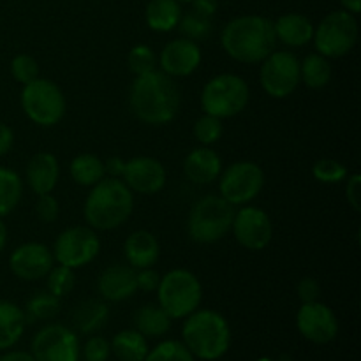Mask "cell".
Listing matches in <instances>:
<instances>
[{
	"label": "cell",
	"mask_w": 361,
	"mask_h": 361,
	"mask_svg": "<svg viewBox=\"0 0 361 361\" xmlns=\"http://www.w3.org/2000/svg\"><path fill=\"white\" fill-rule=\"evenodd\" d=\"M334 76L330 59L323 56L321 53H310L300 62V81L314 90H321L326 87Z\"/></svg>",
	"instance_id": "f1b7e54d"
},
{
	"label": "cell",
	"mask_w": 361,
	"mask_h": 361,
	"mask_svg": "<svg viewBox=\"0 0 361 361\" xmlns=\"http://www.w3.org/2000/svg\"><path fill=\"white\" fill-rule=\"evenodd\" d=\"M182 342L196 360H221L231 345V328L217 310L197 309L183 321Z\"/></svg>",
	"instance_id": "277c9868"
},
{
	"label": "cell",
	"mask_w": 361,
	"mask_h": 361,
	"mask_svg": "<svg viewBox=\"0 0 361 361\" xmlns=\"http://www.w3.org/2000/svg\"><path fill=\"white\" fill-rule=\"evenodd\" d=\"M222 133H224L222 120L217 118V116L207 115V113L203 116H200L196 120V123H194V137L203 147H212V145L217 143L222 137Z\"/></svg>",
	"instance_id": "8d00e7d4"
},
{
	"label": "cell",
	"mask_w": 361,
	"mask_h": 361,
	"mask_svg": "<svg viewBox=\"0 0 361 361\" xmlns=\"http://www.w3.org/2000/svg\"><path fill=\"white\" fill-rule=\"evenodd\" d=\"M190 4H192V11L208 18H214L219 9V0H192Z\"/></svg>",
	"instance_id": "7dc6e473"
},
{
	"label": "cell",
	"mask_w": 361,
	"mask_h": 361,
	"mask_svg": "<svg viewBox=\"0 0 361 361\" xmlns=\"http://www.w3.org/2000/svg\"><path fill=\"white\" fill-rule=\"evenodd\" d=\"M21 109L39 127H53L66 116V95L51 80L35 78L23 85L20 94Z\"/></svg>",
	"instance_id": "ba28073f"
},
{
	"label": "cell",
	"mask_w": 361,
	"mask_h": 361,
	"mask_svg": "<svg viewBox=\"0 0 361 361\" xmlns=\"http://www.w3.org/2000/svg\"><path fill=\"white\" fill-rule=\"evenodd\" d=\"M231 231L236 242L247 250H263L270 245L274 238V224L271 219L263 208L243 204L238 212H235Z\"/></svg>",
	"instance_id": "5bb4252c"
},
{
	"label": "cell",
	"mask_w": 361,
	"mask_h": 361,
	"mask_svg": "<svg viewBox=\"0 0 361 361\" xmlns=\"http://www.w3.org/2000/svg\"><path fill=\"white\" fill-rule=\"evenodd\" d=\"M127 63L134 76H143V74L157 69V55L150 46L136 44L134 48H130Z\"/></svg>",
	"instance_id": "d590c367"
},
{
	"label": "cell",
	"mask_w": 361,
	"mask_h": 361,
	"mask_svg": "<svg viewBox=\"0 0 361 361\" xmlns=\"http://www.w3.org/2000/svg\"><path fill=\"white\" fill-rule=\"evenodd\" d=\"M34 208L37 219L41 222H44V224H51V222H55L60 215V204L51 192L41 194V196L37 197V201H35Z\"/></svg>",
	"instance_id": "ab89813d"
},
{
	"label": "cell",
	"mask_w": 361,
	"mask_h": 361,
	"mask_svg": "<svg viewBox=\"0 0 361 361\" xmlns=\"http://www.w3.org/2000/svg\"><path fill=\"white\" fill-rule=\"evenodd\" d=\"M123 169H126V161L118 155H113L104 161V173L109 178H122Z\"/></svg>",
	"instance_id": "f6af8a7d"
},
{
	"label": "cell",
	"mask_w": 361,
	"mask_h": 361,
	"mask_svg": "<svg viewBox=\"0 0 361 361\" xmlns=\"http://www.w3.org/2000/svg\"><path fill=\"white\" fill-rule=\"evenodd\" d=\"M296 328L300 335L312 344H330L338 335V319L334 310L319 300L302 303L296 314Z\"/></svg>",
	"instance_id": "9a60e30c"
},
{
	"label": "cell",
	"mask_w": 361,
	"mask_h": 361,
	"mask_svg": "<svg viewBox=\"0 0 361 361\" xmlns=\"http://www.w3.org/2000/svg\"><path fill=\"white\" fill-rule=\"evenodd\" d=\"M341 4L351 14H358L361 11V0H341Z\"/></svg>",
	"instance_id": "681fc988"
},
{
	"label": "cell",
	"mask_w": 361,
	"mask_h": 361,
	"mask_svg": "<svg viewBox=\"0 0 361 361\" xmlns=\"http://www.w3.org/2000/svg\"><path fill=\"white\" fill-rule=\"evenodd\" d=\"M23 197V180L14 169L0 166V219L13 214Z\"/></svg>",
	"instance_id": "4dcf8cb0"
},
{
	"label": "cell",
	"mask_w": 361,
	"mask_h": 361,
	"mask_svg": "<svg viewBox=\"0 0 361 361\" xmlns=\"http://www.w3.org/2000/svg\"><path fill=\"white\" fill-rule=\"evenodd\" d=\"M0 361H35L32 353L25 351H7L0 356Z\"/></svg>",
	"instance_id": "c3c4849f"
},
{
	"label": "cell",
	"mask_w": 361,
	"mask_h": 361,
	"mask_svg": "<svg viewBox=\"0 0 361 361\" xmlns=\"http://www.w3.org/2000/svg\"><path fill=\"white\" fill-rule=\"evenodd\" d=\"M25 178H27L28 187L37 196L53 192L60 178L59 159L49 152H37L28 161L27 169H25Z\"/></svg>",
	"instance_id": "44dd1931"
},
{
	"label": "cell",
	"mask_w": 361,
	"mask_h": 361,
	"mask_svg": "<svg viewBox=\"0 0 361 361\" xmlns=\"http://www.w3.org/2000/svg\"><path fill=\"white\" fill-rule=\"evenodd\" d=\"M46 291L55 295L56 298H63V296L71 295L76 286V275H74L73 268L62 267V264H55L46 275Z\"/></svg>",
	"instance_id": "836d02e7"
},
{
	"label": "cell",
	"mask_w": 361,
	"mask_h": 361,
	"mask_svg": "<svg viewBox=\"0 0 361 361\" xmlns=\"http://www.w3.org/2000/svg\"><path fill=\"white\" fill-rule=\"evenodd\" d=\"M173 319L154 303L141 305L134 312V330L140 331L147 338H161L171 330Z\"/></svg>",
	"instance_id": "484cf974"
},
{
	"label": "cell",
	"mask_w": 361,
	"mask_h": 361,
	"mask_svg": "<svg viewBox=\"0 0 361 361\" xmlns=\"http://www.w3.org/2000/svg\"><path fill=\"white\" fill-rule=\"evenodd\" d=\"M123 254H126L129 267H133L134 270L152 268L161 256V245H159V240L155 238L154 233L140 229V231L130 233L126 238Z\"/></svg>",
	"instance_id": "7402d4cb"
},
{
	"label": "cell",
	"mask_w": 361,
	"mask_h": 361,
	"mask_svg": "<svg viewBox=\"0 0 361 361\" xmlns=\"http://www.w3.org/2000/svg\"><path fill=\"white\" fill-rule=\"evenodd\" d=\"M143 361H196L189 349L178 341H164L150 349Z\"/></svg>",
	"instance_id": "e575fe53"
},
{
	"label": "cell",
	"mask_w": 361,
	"mask_h": 361,
	"mask_svg": "<svg viewBox=\"0 0 361 361\" xmlns=\"http://www.w3.org/2000/svg\"><path fill=\"white\" fill-rule=\"evenodd\" d=\"M97 291L104 302H123L137 291L136 270L129 264L108 267L97 279Z\"/></svg>",
	"instance_id": "d6986e66"
},
{
	"label": "cell",
	"mask_w": 361,
	"mask_h": 361,
	"mask_svg": "<svg viewBox=\"0 0 361 361\" xmlns=\"http://www.w3.org/2000/svg\"><path fill=\"white\" fill-rule=\"evenodd\" d=\"M259 83L274 99H286L300 85V60L291 51H271L261 62Z\"/></svg>",
	"instance_id": "7c38bea8"
},
{
	"label": "cell",
	"mask_w": 361,
	"mask_h": 361,
	"mask_svg": "<svg viewBox=\"0 0 361 361\" xmlns=\"http://www.w3.org/2000/svg\"><path fill=\"white\" fill-rule=\"evenodd\" d=\"M11 74L20 85H27L39 78V63L37 60L27 53H20L11 60Z\"/></svg>",
	"instance_id": "f35d334b"
},
{
	"label": "cell",
	"mask_w": 361,
	"mask_h": 361,
	"mask_svg": "<svg viewBox=\"0 0 361 361\" xmlns=\"http://www.w3.org/2000/svg\"><path fill=\"white\" fill-rule=\"evenodd\" d=\"M235 207L222 196H204L194 203L187 219V233L192 242L208 245L224 238L231 231Z\"/></svg>",
	"instance_id": "5b68a950"
},
{
	"label": "cell",
	"mask_w": 361,
	"mask_h": 361,
	"mask_svg": "<svg viewBox=\"0 0 361 361\" xmlns=\"http://www.w3.org/2000/svg\"><path fill=\"white\" fill-rule=\"evenodd\" d=\"M159 282H161V275L154 270V267L136 270V286L140 291H145V293L157 291Z\"/></svg>",
	"instance_id": "7bdbcfd3"
},
{
	"label": "cell",
	"mask_w": 361,
	"mask_h": 361,
	"mask_svg": "<svg viewBox=\"0 0 361 361\" xmlns=\"http://www.w3.org/2000/svg\"><path fill=\"white\" fill-rule=\"evenodd\" d=\"M312 175L321 183H341L348 178V168L335 159H319L314 162Z\"/></svg>",
	"instance_id": "74e56055"
},
{
	"label": "cell",
	"mask_w": 361,
	"mask_h": 361,
	"mask_svg": "<svg viewBox=\"0 0 361 361\" xmlns=\"http://www.w3.org/2000/svg\"><path fill=\"white\" fill-rule=\"evenodd\" d=\"M14 145V133L7 123L0 122V157L7 155Z\"/></svg>",
	"instance_id": "bcb514c9"
},
{
	"label": "cell",
	"mask_w": 361,
	"mask_h": 361,
	"mask_svg": "<svg viewBox=\"0 0 361 361\" xmlns=\"http://www.w3.org/2000/svg\"><path fill=\"white\" fill-rule=\"evenodd\" d=\"M221 44L236 62L261 63L277 46L274 21L259 14L233 18L222 28Z\"/></svg>",
	"instance_id": "7a4b0ae2"
},
{
	"label": "cell",
	"mask_w": 361,
	"mask_h": 361,
	"mask_svg": "<svg viewBox=\"0 0 361 361\" xmlns=\"http://www.w3.org/2000/svg\"><path fill=\"white\" fill-rule=\"evenodd\" d=\"M122 180L133 192L154 196L164 189L168 182V173L159 159L140 155V157L126 161Z\"/></svg>",
	"instance_id": "e0dca14e"
},
{
	"label": "cell",
	"mask_w": 361,
	"mask_h": 361,
	"mask_svg": "<svg viewBox=\"0 0 361 361\" xmlns=\"http://www.w3.org/2000/svg\"><path fill=\"white\" fill-rule=\"evenodd\" d=\"M55 267V257L51 249L44 243L27 242L16 247L9 256V268L20 281H41Z\"/></svg>",
	"instance_id": "2e32d148"
},
{
	"label": "cell",
	"mask_w": 361,
	"mask_h": 361,
	"mask_svg": "<svg viewBox=\"0 0 361 361\" xmlns=\"http://www.w3.org/2000/svg\"><path fill=\"white\" fill-rule=\"evenodd\" d=\"M109 353H111L109 342L104 337H99V335L88 338L83 348V356L87 361H106Z\"/></svg>",
	"instance_id": "60d3db41"
},
{
	"label": "cell",
	"mask_w": 361,
	"mask_h": 361,
	"mask_svg": "<svg viewBox=\"0 0 361 361\" xmlns=\"http://www.w3.org/2000/svg\"><path fill=\"white\" fill-rule=\"evenodd\" d=\"M182 95L175 78L162 71H152L134 78L129 90V108L133 115L147 126H168L176 118Z\"/></svg>",
	"instance_id": "6da1fadb"
},
{
	"label": "cell",
	"mask_w": 361,
	"mask_h": 361,
	"mask_svg": "<svg viewBox=\"0 0 361 361\" xmlns=\"http://www.w3.org/2000/svg\"><path fill=\"white\" fill-rule=\"evenodd\" d=\"M60 298L51 295L49 291H39L32 296L25 307V316L27 321H48L59 314Z\"/></svg>",
	"instance_id": "1f68e13d"
},
{
	"label": "cell",
	"mask_w": 361,
	"mask_h": 361,
	"mask_svg": "<svg viewBox=\"0 0 361 361\" xmlns=\"http://www.w3.org/2000/svg\"><path fill=\"white\" fill-rule=\"evenodd\" d=\"M32 356L35 361H78L80 341L71 328L48 324L32 338Z\"/></svg>",
	"instance_id": "4fadbf2b"
},
{
	"label": "cell",
	"mask_w": 361,
	"mask_h": 361,
	"mask_svg": "<svg viewBox=\"0 0 361 361\" xmlns=\"http://www.w3.org/2000/svg\"><path fill=\"white\" fill-rule=\"evenodd\" d=\"M51 252L56 264L78 270L90 264L99 256L101 240L88 226H74L56 236Z\"/></svg>",
	"instance_id": "8fae6325"
},
{
	"label": "cell",
	"mask_w": 361,
	"mask_h": 361,
	"mask_svg": "<svg viewBox=\"0 0 361 361\" xmlns=\"http://www.w3.org/2000/svg\"><path fill=\"white\" fill-rule=\"evenodd\" d=\"M219 192L233 207H243L256 200L264 187V171L252 161L233 162L221 173Z\"/></svg>",
	"instance_id": "30bf717a"
},
{
	"label": "cell",
	"mask_w": 361,
	"mask_h": 361,
	"mask_svg": "<svg viewBox=\"0 0 361 361\" xmlns=\"http://www.w3.org/2000/svg\"><path fill=\"white\" fill-rule=\"evenodd\" d=\"M111 353L120 361H143L147 358L148 338L137 330H122L109 342Z\"/></svg>",
	"instance_id": "4316f807"
},
{
	"label": "cell",
	"mask_w": 361,
	"mask_h": 361,
	"mask_svg": "<svg viewBox=\"0 0 361 361\" xmlns=\"http://www.w3.org/2000/svg\"><path fill=\"white\" fill-rule=\"evenodd\" d=\"M358 20L349 11H334L314 28V46L326 59L348 55L358 42Z\"/></svg>",
	"instance_id": "9c48e42d"
},
{
	"label": "cell",
	"mask_w": 361,
	"mask_h": 361,
	"mask_svg": "<svg viewBox=\"0 0 361 361\" xmlns=\"http://www.w3.org/2000/svg\"><path fill=\"white\" fill-rule=\"evenodd\" d=\"M201 48L197 42L187 37L173 39L162 48L157 63L161 66L162 73L171 78H187L196 73L201 66Z\"/></svg>",
	"instance_id": "ac0fdd59"
},
{
	"label": "cell",
	"mask_w": 361,
	"mask_h": 361,
	"mask_svg": "<svg viewBox=\"0 0 361 361\" xmlns=\"http://www.w3.org/2000/svg\"><path fill=\"white\" fill-rule=\"evenodd\" d=\"M109 309L104 300H85L74 309L73 323L81 334H94L99 328L104 326L108 321Z\"/></svg>",
	"instance_id": "83f0119b"
},
{
	"label": "cell",
	"mask_w": 361,
	"mask_h": 361,
	"mask_svg": "<svg viewBox=\"0 0 361 361\" xmlns=\"http://www.w3.org/2000/svg\"><path fill=\"white\" fill-rule=\"evenodd\" d=\"M7 238H9V229H7L6 222L0 219V254H2V250L6 249Z\"/></svg>",
	"instance_id": "f907efd6"
},
{
	"label": "cell",
	"mask_w": 361,
	"mask_h": 361,
	"mask_svg": "<svg viewBox=\"0 0 361 361\" xmlns=\"http://www.w3.org/2000/svg\"><path fill=\"white\" fill-rule=\"evenodd\" d=\"M250 101L247 81L238 74H217L207 81L201 90V109L203 113L226 120L240 115Z\"/></svg>",
	"instance_id": "52a82bcc"
},
{
	"label": "cell",
	"mask_w": 361,
	"mask_h": 361,
	"mask_svg": "<svg viewBox=\"0 0 361 361\" xmlns=\"http://www.w3.org/2000/svg\"><path fill=\"white\" fill-rule=\"evenodd\" d=\"M256 361H277V360H271V358H259V360H256Z\"/></svg>",
	"instance_id": "816d5d0a"
},
{
	"label": "cell",
	"mask_w": 361,
	"mask_h": 361,
	"mask_svg": "<svg viewBox=\"0 0 361 361\" xmlns=\"http://www.w3.org/2000/svg\"><path fill=\"white\" fill-rule=\"evenodd\" d=\"M296 293H298V298L302 303L316 302V300H319L321 286L316 279L303 277L302 281L298 282V286H296Z\"/></svg>",
	"instance_id": "b9f144b4"
},
{
	"label": "cell",
	"mask_w": 361,
	"mask_h": 361,
	"mask_svg": "<svg viewBox=\"0 0 361 361\" xmlns=\"http://www.w3.org/2000/svg\"><path fill=\"white\" fill-rule=\"evenodd\" d=\"M348 183H345V200L349 207L355 212L361 210V176L358 173L348 175Z\"/></svg>",
	"instance_id": "ee69618b"
},
{
	"label": "cell",
	"mask_w": 361,
	"mask_h": 361,
	"mask_svg": "<svg viewBox=\"0 0 361 361\" xmlns=\"http://www.w3.org/2000/svg\"><path fill=\"white\" fill-rule=\"evenodd\" d=\"M178 2L180 4H190V2H192V0H178Z\"/></svg>",
	"instance_id": "f5cc1de1"
},
{
	"label": "cell",
	"mask_w": 361,
	"mask_h": 361,
	"mask_svg": "<svg viewBox=\"0 0 361 361\" xmlns=\"http://www.w3.org/2000/svg\"><path fill=\"white\" fill-rule=\"evenodd\" d=\"M222 173V159L214 148L203 147L189 152L183 161V175L196 185H208L219 180Z\"/></svg>",
	"instance_id": "ffe728a7"
},
{
	"label": "cell",
	"mask_w": 361,
	"mask_h": 361,
	"mask_svg": "<svg viewBox=\"0 0 361 361\" xmlns=\"http://www.w3.org/2000/svg\"><path fill=\"white\" fill-rule=\"evenodd\" d=\"M134 210V192L122 178L104 176L85 200L83 215L94 231H111L129 221Z\"/></svg>",
	"instance_id": "3957f363"
},
{
	"label": "cell",
	"mask_w": 361,
	"mask_h": 361,
	"mask_svg": "<svg viewBox=\"0 0 361 361\" xmlns=\"http://www.w3.org/2000/svg\"><path fill=\"white\" fill-rule=\"evenodd\" d=\"M71 178L81 187H94L106 176L104 161L94 154H80L71 161Z\"/></svg>",
	"instance_id": "f546056e"
},
{
	"label": "cell",
	"mask_w": 361,
	"mask_h": 361,
	"mask_svg": "<svg viewBox=\"0 0 361 361\" xmlns=\"http://www.w3.org/2000/svg\"><path fill=\"white\" fill-rule=\"evenodd\" d=\"M275 35L277 41L291 48H302L307 46L314 37V25L305 14L286 13L274 21Z\"/></svg>",
	"instance_id": "603a6c76"
},
{
	"label": "cell",
	"mask_w": 361,
	"mask_h": 361,
	"mask_svg": "<svg viewBox=\"0 0 361 361\" xmlns=\"http://www.w3.org/2000/svg\"><path fill=\"white\" fill-rule=\"evenodd\" d=\"M157 305L175 319H185L200 309L203 300V286L200 279L185 268L169 270L161 277L157 288Z\"/></svg>",
	"instance_id": "8992f818"
},
{
	"label": "cell",
	"mask_w": 361,
	"mask_h": 361,
	"mask_svg": "<svg viewBox=\"0 0 361 361\" xmlns=\"http://www.w3.org/2000/svg\"><path fill=\"white\" fill-rule=\"evenodd\" d=\"M182 14L178 0H150L145 9V21L150 30L164 34L178 27Z\"/></svg>",
	"instance_id": "d4e9b609"
},
{
	"label": "cell",
	"mask_w": 361,
	"mask_h": 361,
	"mask_svg": "<svg viewBox=\"0 0 361 361\" xmlns=\"http://www.w3.org/2000/svg\"><path fill=\"white\" fill-rule=\"evenodd\" d=\"M176 28H180L183 37L190 39L194 42H200L210 37L212 30H214V18L203 16V14L196 13V11H189L187 14H182Z\"/></svg>",
	"instance_id": "d6a6232c"
},
{
	"label": "cell",
	"mask_w": 361,
	"mask_h": 361,
	"mask_svg": "<svg viewBox=\"0 0 361 361\" xmlns=\"http://www.w3.org/2000/svg\"><path fill=\"white\" fill-rule=\"evenodd\" d=\"M27 316L20 305L9 300H0V351L13 348L23 335Z\"/></svg>",
	"instance_id": "cb8c5ba5"
}]
</instances>
